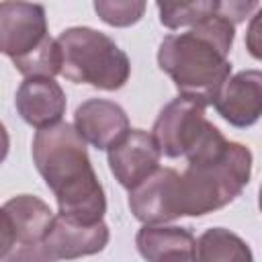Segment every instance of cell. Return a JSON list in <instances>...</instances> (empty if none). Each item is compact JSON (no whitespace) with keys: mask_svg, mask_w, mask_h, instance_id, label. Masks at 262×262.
Wrapping results in <instances>:
<instances>
[{"mask_svg":"<svg viewBox=\"0 0 262 262\" xmlns=\"http://www.w3.org/2000/svg\"><path fill=\"white\" fill-rule=\"evenodd\" d=\"M258 2H221L217 14L190 27L184 33L166 35L158 47V66L166 72L182 96L201 98L213 104L225 82L231 78L229 51L235 39V25L258 10Z\"/></svg>","mask_w":262,"mask_h":262,"instance_id":"cell-1","label":"cell"},{"mask_svg":"<svg viewBox=\"0 0 262 262\" xmlns=\"http://www.w3.org/2000/svg\"><path fill=\"white\" fill-rule=\"evenodd\" d=\"M33 162L61 215L98 223L106 213L102 184L90 164L86 141L70 123L41 129L33 137Z\"/></svg>","mask_w":262,"mask_h":262,"instance_id":"cell-2","label":"cell"},{"mask_svg":"<svg viewBox=\"0 0 262 262\" xmlns=\"http://www.w3.org/2000/svg\"><path fill=\"white\" fill-rule=\"evenodd\" d=\"M180 174V217H201L229 205L250 182L252 151L227 141L213 125L203 141L186 156Z\"/></svg>","mask_w":262,"mask_h":262,"instance_id":"cell-3","label":"cell"},{"mask_svg":"<svg viewBox=\"0 0 262 262\" xmlns=\"http://www.w3.org/2000/svg\"><path fill=\"white\" fill-rule=\"evenodd\" d=\"M61 76L74 84L98 90H119L131 76L127 53L104 33L90 27H72L59 33Z\"/></svg>","mask_w":262,"mask_h":262,"instance_id":"cell-4","label":"cell"},{"mask_svg":"<svg viewBox=\"0 0 262 262\" xmlns=\"http://www.w3.org/2000/svg\"><path fill=\"white\" fill-rule=\"evenodd\" d=\"M207 102L192 96H178L170 100L158 115L151 135L160 151L168 158L188 156L213 127L207 121Z\"/></svg>","mask_w":262,"mask_h":262,"instance_id":"cell-5","label":"cell"},{"mask_svg":"<svg viewBox=\"0 0 262 262\" xmlns=\"http://www.w3.org/2000/svg\"><path fill=\"white\" fill-rule=\"evenodd\" d=\"M51 41L41 4L0 2V51L12 63L37 53Z\"/></svg>","mask_w":262,"mask_h":262,"instance_id":"cell-6","label":"cell"},{"mask_svg":"<svg viewBox=\"0 0 262 262\" xmlns=\"http://www.w3.org/2000/svg\"><path fill=\"white\" fill-rule=\"evenodd\" d=\"M0 217H2L0 258H4L14 250L16 244L18 246L41 244L55 215L51 213L49 205L39 196L18 194L2 205Z\"/></svg>","mask_w":262,"mask_h":262,"instance_id":"cell-7","label":"cell"},{"mask_svg":"<svg viewBox=\"0 0 262 262\" xmlns=\"http://www.w3.org/2000/svg\"><path fill=\"white\" fill-rule=\"evenodd\" d=\"M180 174L158 168L149 178L129 190V209L143 225H164L180 217Z\"/></svg>","mask_w":262,"mask_h":262,"instance_id":"cell-8","label":"cell"},{"mask_svg":"<svg viewBox=\"0 0 262 262\" xmlns=\"http://www.w3.org/2000/svg\"><path fill=\"white\" fill-rule=\"evenodd\" d=\"M162 151L151 133L131 129L108 149V168L121 186L133 190L160 168Z\"/></svg>","mask_w":262,"mask_h":262,"instance_id":"cell-9","label":"cell"},{"mask_svg":"<svg viewBox=\"0 0 262 262\" xmlns=\"http://www.w3.org/2000/svg\"><path fill=\"white\" fill-rule=\"evenodd\" d=\"M108 237L111 233L104 221L84 223L57 213L41 244L55 260H76L102 252L108 244Z\"/></svg>","mask_w":262,"mask_h":262,"instance_id":"cell-10","label":"cell"},{"mask_svg":"<svg viewBox=\"0 0 262 262\" xmlns=\"http://www.w3.org/2000/svg\"><path fill=\"white\" fill-rule=\"evenodd\" d=\"M74 127L86 143L106 151L131 131L125 108L106 98L82 102L74 113Z\"/></svg>","mask_w":262,"mask_h":262,"instance_id":"cell-11","label":"cell"},{"mask_svg":"<svg viewBox=\"0 0 262 262\" xmlns=\"http://www.w3.org/2000/svg\"><path fill=\"white\" fill-rule=\"evenodd\" d=\"M213 106L229 125L252 127L262 117V70H244L231 76Z\"/></svg>","mask_w":262,"mask_h":262,"instance_id":"cell-12","label":"cell"},{"mask_svg":"<svg viewBox=\"0 0 262 262\" xmlns=\"http://www.w3.org/2000/svg\"><path fill=\"white\" fill-rule=\"evenodd\" d=\"M14 104L20 119L41 131L61 123L66 92L53 78H25L16 90Z\"/></svg>","mask_w":262,"mask_h":262,"instance_id":"cell-13","label":"cell"},{"mask_svg":"<svg viewBox=\"0 0 262 262\" xmlns=\"http://www.w3.org/2000/svg\"><path fill=\"white\" fill-rule=\"evenodd\" d=\"M194 262H254L250 246L225 227H211L196 237Z\"/></svg>","mask_w":262,"mask_h":262,"instance_id":"cell-14","label":"cell"},{"mask_svg":"<svg viewBox=\"0 0 262 262\" xmlns=\"http://www.w3.org/2000/svg\"><path fill=\"white\" fill-rule=\"evenodd\" d=\"M194 235L176 225H143L135 235L137 252L147 262H156L162 254L172 250H194Z\"/></svg>","mask_w":262,"mask_h":262,"instance_id":"cell-15","label":"cell"},{"mask_svg":"<svg viewBox=\"0 0 262 262\" xmlns=\"http://www.w3.org/2000/svg\"><path fill=\"white\" fill-rule=\"evenodd\" d=\"M160 23L168 29L194 27L209 16L217 14L221 8L219 0H192V2H158Z\"/></svg>","mask_w":262,"mask_h":262,"instance_id":"cell-16","label":"cell"},{"mask_svg":"<svg viewBox=\"0 0 262 262\" xmlns=\"http://www.w3.org/2000/svg\"><path fill=\"white\" fill-rule=\"evenodd\" d=\"M147 4L141 0H96L94 10L111 27H131L141 20Z\"/></svg>","mask_w":262,"mask_h":262,"instance_id":"cell-17","label":"cell"},{"mask_svg":"<svg viewBox=\"0 0 262 262\" xmlns=\"http://www.w3.org/2000/svg\"><path fill=\"white\" fill-rule=\"evenodd\" d=\"M2 262H57L45 248L43 244H33V246H18L4 258Z\"/></svg>","mask_w":262,"mask_h":262,"instance_id":"cell-18","label":"cell"},{"mask_svg":"<svg viewBox=\"0 0 262 262\" xmlns=\"http://www.w3.org/2000/svg\"><path fill=\"white\" fill-rule=\"evenodd\" d=\"M246 49L254 59L262 61V6L250 16L248 29H246Z\"/></svg>","mask_w":262,"mask_h":262,"instance_id":"cell-19","label":"cell"},{"mask_svg":"<svg viewBox=\"0 0 262 262\" xmlns=\"http://www.w3.org/2000/svg\"><path fill=\"white\" fill-rule=\"evenodd\" d=\"M156 262H194V250H172L162 254Z\"/></svg>","mask_w":262,"mask_h":262,"instance_id":"cell-20","label":"cell"},{"mask_svg":"<svg viewBox=\"0 0 262 262\" xmlns=\"http://www.w3.org/2000/svg\"><path fill=\"white\" fill-rule=\"evenodd\" d=\"M258 207H260V213H262V184H260V192H258Z\"/></svg>","mask_w":262,"mask_h":262,"instance_id":"cell-21","label":"cell"}]
</instances>
